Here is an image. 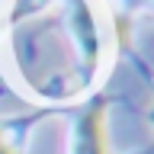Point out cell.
I'll return each instance as SVG.
<instances>
[{
	"instance_id": "obj_2",
	"label": "cell",
	"mask_w": 154,
	"mask_h": 154,
	"mask_svg": "<svg viewBox=\"0 0 154 154\" xmlns=\"http://www.w3.org/2000/svg\"><path fill=\"white\" fill-rule=\"evenodd\" d=\"M0 154H16V151H13V144L7 141V135H0Z\"/></svg>"
},
{
	"instance_id": "obj_1",
	"label": "cell",
	"mask_w": 154,
	"mask_h": 154,
	"mask_svg": "<svg viewBox=\"0 0 154 154\" xmlns=\"http://www.w3.org/2000/svg\"><path fill=\"white\" fill-rule=\"evenodd\" d=\"M74 154H109L106 148V132H103V116L90 109V112L77 122V141Z\"/></svg>"
}]
</instances>
